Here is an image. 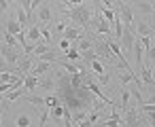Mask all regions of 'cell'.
<instances>
[{
	"label": "cell",
	"instance_id": "cell-1",
	"mask_svg": "<svg viewBox=\"0 0 155 127\" xmlns=\"http://www.w3.org/2000/svg\"><path fill=\"white\" fill-rule=\"evenodd\" d=\"M64 13H66L72 21H77V24H79V28H85V30L89 28L91 11H89L87 7H79V5H77V7H72V9H66Z\"/></svg>",
	"mask_w": 155,
	"mask_h": 127
},
{
	"label": "cell",
	"instance_id": "cell-2",
	"mask_svg": "<svg viewBox=\"0 0 155 127\" xmlns=\"http://www.w3.org/2000/svg\"><path fill=\"white\" fill-rule=\"evenodd\" d=\"M0 51H2V57H5V62H7V66H17L24 57H26V53H24V49L21 51H17V47H11V45H0Z\"/></svg>",
	"mask_w": 155,
	"mask_h": 127
},
{
	"label": "cell",
	"instance_id": "cell-3",
	"mask_svg": "<svg viewBox=\"0 0 155 127\" xmlns=\"http://www.w3.org/2000/svg\"><path fill=\"white\" fill-rule=\"evenodd\" d=\"M89 28H94L98 34L102 36H110V21L104 19L102 15H96L94 19H89Z\"/></svg>",
	"mask_w": 155,
	"mask_h": 127
},
{
	"label": "cell",
	"instance_id": "cell-4",
	"mask_svg": "<svg viewBox=\"0 0 155 127\" xmlns=\"http://www.w3.org/2000/svg\"><path fill=\"white\" fill-rule=\"evenodd\" d=\"M94 51H96L98 59H115V53L110 51V47H108V43H106V36L94 43Z\"/></svg>",
	"mask_w": 155,
	"mask_h": 127
},
{
	"label": "cell",
	"instance_id": "cell-5",
	"mask_svg": "<svg viewBox=\"0 0 155 127\" xmlns=\"http://www.w3.org/2000/svg\"><path fill=\"white\" fill-rule=\"evenodd\" d=\"M51 64H53V62L38 59V62H36V66H32V68H30V72H32V74H36V76H45V74L51 70Z\"/></svg>",
	"mask_w": 155,
	"mask_h": 127
},
{
	"label": "cell",
	"instance_id": "cell-6",
	"mask_svg": "<svg viewBox=\"0 0 155 127\" xmlns=\"http://www.w3.org/2000/svg\"><path fill=\"white\" fill-rule=\"evenodd\" d=\"M38 81H41V76L28 72V74L24 76V89H26V91H34V89L38 87Z\"/></svg>",
	"mask_w": 155,
	"mask_h": 127
},
{
	"label": "cell",
	"instance_id": "cell-7",
	"mask_svg": "<svg viewBox=\"0 0 155 127\" xmlns=\"http://www.w3.org/2000/svg\"><path fill=\"white\" fill-rule=\"evenodd\" d=\"M38 21H41V26H45V24L51 21V9H49V5H38Z\"/></svg>",
	"mask_w": 155,
	"mask_h": 127
},
{
	"label": "cell",
	"instance_id": "cell-8",
	"mask_svg": "<svg viewBox=\"0 0 155 127\" xmlns=\"http://www.w3.org/2000/svg\"><path fill=\"white\" fill-rule=\"evenodd\" d=\"M123 123L125 125H140V114L136 112V108H127V112L123 116Z\"/></svg>",
	"mask_w": 155,
	"mask_h": 127
},
{
	"label": "cell",
	"instance_id": "cell-9",
	"mask_svg": "<svg viewBox=\"0 0 155 127\" xmlns=\"http://www.w3.org/2000/svg\"><path fill=\"white\" fill-rule=\"evenodd\" d=\"M132 30L136 32V36H151V26L147 21H136Z\"/></svg>",
	"mask_w": 155,
	"mask_h": 127
},
{
	"label": "cell",
	"instance_id": "cell-10",
	"mask_svg": "<svg viewBox=\"0 0 155 127\" xmlns=\"http://www.w3.org/2000/svg\"><path fill=\"white\" fill-rule=\"evenodd\" d=\"M26 38L32 43V47L41 40V26H30L28 28V32H26Z\"/></svg>",
	"mask_w": 155,
	"mask_h": 127
},
{
	"label": "cell",
	"instance_id": "cell-11",
	"mask_svg": "<svg viewBox=\"0 0 155 127\" xmlns=\"http://www.w3.org/2000/svg\"><path fill=\"white\" fill-rule=\"evenodd\" d=\"M130 100H132V93H130V89L125 87V85H121V110H127L130 108Z\"/></svg>",
	"mask_w": 155,
	"mask_h": 127
},
{
	"label": "cell",
	"instance_id": "cell-12",
	"mask_svg": "<svg viewBox=\"0 0 155 127\" xmlns=\"http://www.w3.org/2000/svg\"><path fill=\"white\" fill-rule=\"evenodd\" d=\"M64 38H68L70 43H77L81 38V28H66L64 30Z\"/></svg>",
	"mask_w": 155,
	"mask_h": 127
},
{
	"label": "cell",
	"instance_id": "cell-13",
	"mask_svg": "<svg viewBox=\"0 0 155 127\" xmlns=\"http://www.w3.org/2000/svg\"><path fill=\"white\" fill-rule=\"evenodd\" d=\"M91 47H94V40H91V38L81 36V38L77 40V49H79V53H83V51H87V49H91Z\"/></svg>",
	"mask_w": 155,
	"mask_h": 127
},
{
	"label": "cell",
	"instance_id": "cell-14",
	"mask_svg": "<svg viewBox=\"0 0 155 127\" xmlns=\"http://www.w3.org/2000/svg\"><path fill=\"white\" fill-rule=\"evenodd\" d=\"M17 21L21 24V28H26V26L30 24V15H28V11H26L24 7H19V9H17Z\"/></svg>",
	"mask_w": 155,
	"mask_h": 127
},
{
	"label": "cell",
	"instance_id": "cell-15",
	"mask_svg": "<svg viewBox=\"0 0 155 127\" xmlns=\"http://www.w3.org/2000/svg\"><path fill=\"white\" fill-rule=\"evenodd\" d=\"M19 76L15 74V72H7V70H0V83H13V81H17Z\"/></svg>",
	"mask_w": 155,
	"mask_h": 127
},
{
	"label": "cell",
	"instance_id": "cell-16",
	"mask_svg": "<svg viewBox=\"0 0 155 127\" xmlns=\"http://www.w3.org/2000/svg\"><path fill=\"white\" fill-rule=\"evenodd\" d=\"M7 32H11V34H17L19 30H21V24L17 21V19H9L7 21V28H5Z\"/></svg>",
	"mask_w": 155,
	"mask_h": 127
},
{
	"label": "cell",
	"instance_id": "cell-17",
	"mask_svg": "<svg viewBox=\"0 0 155 127\" xmlns=\"http://www.w3.org/2000/svg\"><path fill=\"white\" fill-rule=\"evenodd\" d=\"M87 66H89V68H91V70H94L96 74H104V72H106V70H104V66L100 64V59H98V57H96V59H91V62H89Z\"/></svg>",
	"mask_w": 155,
	"mask_h": 127
},
{
	"label": "cell",
	"instance_id": "cell-18",
	"mask_svg": "<svg viewBox=\"0 0 155 127\" xmlns=\"http://www.w3.org/2000/svg\"><path fill=\"white\" fill-rule=\"evenodd\" d=\"M49 49H51V45H47V43H36L34 49H32V53H34V55H41V53H45V51H49Z\"/></svg>",
	"mask_w": 155,
	"mask_h": 127
},
{
	"label": "cell",
	"instance_id": "cell-19",
	"mask_svg": "<svg viewBox=\"0 0 155 127\" xmlns=\"http://www.w3.org/2000/svg\"><path fill=\"white\" fill-rule=\"evenodd\" d=\"M15 125H19V127H28V125H32V119H30L28 114H19V116L15 119Z\"/></svg>",
	"mask_w": 155,
	"mask_h": 127
},
{
	"label": "cell",
	"instance_id": "cell-20",
	"mask_svg": "<svg viewBox=\"0 0 155 127\" xmlns=\"http://www.w3.org/2000/svg\"><path fill=\"white\" fill-rule=\"evenodd\" d=\"M136 9L142 11V13H155V7L149 5V2H136Z\"/></svg>",
	"mask_w": 155,
	"mask_h": 127
},
{
	"label": "cell",
	"instance_id": "cell-21",
	"mask_svg": "<svg viewBox=\"0 0 155 127\" xmlns=\"http://www.w3.org/2000/svg\"><path fill=\"white\" fill-rule=\"evenodd\" d=\"M100 15H102L104 19H108L110 24H113V19H115V11H113V9H108V7H104V9L100 11Z\"/></svg>",
	"mask_w": 155,
	"mask_h": 127
},
{
	"label": "cell",
	"instance_id": "cell-22",
	"mask_svg": "<svg viewBox=\"0 0 155 127\" xmlns=\"http://www.w3.org/2000/svg\"><path fill=\"white\" fill-rule=\"evenodd\" d=\"M5 43H7V45H11V47H17V36L5 30Z\"/></svg>",
	"mask_w": 155,
	"mask_h": 127
},
{
	"label": "cell",
	"instance_id": "cell-23",
	"mask_svg": "<svg viewBox=\"0 0 155 127\" xmlns=\"http://www.w3.org/2000/svg\"><path fill=\"white\" fill-rule=\"evenodd\" d=\"M55 104H60V97H58L55 93H53V95H47V97H45V106H47V108H53Z\"/></svg>",
	"mask_w": 155,
	"mask_h": 127
},
{
	"label": "cell",
	"instance_id": "cell-24",
	"mask_svg": "<svg viewBox=\"0 0 155 127\" xmlns=\"http://www.w3.org/2000/svg\"><path fill=\"white\" fill-rule=\"evenodd\" d=\"M26 100L30 104H36V106H45V97H38V95H26Z\"/></svg>",
	"mask_w": 155,
	"mask_h": 127
},
{
	"label": "cell",
	"instance_id": "cell-25",
	"mask_svg": "<svg viewBox=\"0 0 155 127\" xmlns=\"http://www.w3.org/2000/svg\"><path fill=\"white\" fill-rule=\"evenodd\" d=\"M60 49H62V51H68V49H70V40L62 36V40H60Z\"/></svg>",
	"mask_w": 155,
	"mask_h": 127
},
{
	"label": "cell",
	"instance_id": "cell-26",
	"mask_svg": "<svg viewBox=\"0 0 155 127\" xmlns=\"http://www.w3.org/2000/svg\"><path fill=\"white\" fill-rule=\"evenodd\" d=\"M147 55H149V59H151V64L155 62V45H151V49L147 51Z\"/></svg>",
	"mask_w": 155,
	"mask_h": 127
},
{
	"label": "cell",
	"instance_id": "cell-27",
	"mask_svg": "<svg viewBox=\"0 0 155 127\" xmlns=\"http://www.w3.org/2000/svg\"><path fill=\"white\" fill-rule=\"evenodd\" d=\"M81 2H85V0H66L68 9H72V7H77V5H81Z\"/></svg>",
	"mask_w": 155,
	"mask_h": 127
},
{
	"label": "cell",
	"instance_id": "cell-28",
	"mask_svg": "<svg viewBox=\"0 0 155 127\" xmlns=\"http://www.w3.org/2000/svg\"><path fill=\"white\" fill-rule=\"evenodd\" d=\"M98 81H100L102 85H106V83H108V74H106V72H104V74H98Z\"/></svg>",
	"mask_w": 155,
	"mask_h": 127
},
{
	"label": "cell",
	"instance_id": "cell-29",
	"mask_svg": "<svg viewBox=\"0 0 155 127\" xmlns=\"http://www.w3.org/2000/svg\"><path fill=\"white\" fill-rule=\"evenodd\" d=\"M55 30L64 34V30H66V24H64V21H58V26H55Z\"/></svg>",
	"mask_w": 155,
	"mask_h": 127
},
{
	"label": "cell",
	"instance_id": "cell-30",
	"mask_svg": "<svg viewBox=\"0 0 155 127\" xmlns=\"http://www.w3.org/2000/svg\"><path fill=\"white\" fill-rule=\"evenodd\" d=\"M7 11V0H0V13Z\"/></svg>",
	"mask_w": 155,
	"mask_h": 127
},
{
	"label": "cell",
	"instance_id": "cell-31",
	"mask_svg": "<svg viewBox=\"0 0 155 127\" xmlns=\"http://www.w3.org/2000/svg\"><path fill=\"white\" fill-rule=\"evenodd\" d=\"M151 36H153V38H155V26H153V28H151Z\"/></svg>",
	"mask_w": 155,
	"mask_h": 127
},
{
	"label": "cell",
	"instance_id": "cell-32",
	"mask_svg": "<svg viewBox=\"0 0 155 127\" xmlns=\"http://www.w3.org/2000/svg\"><path fill=\"white\" fill-rule=\"evenodd\" d=\"M121 2H125V5H132V2H134V0H121Z\"/></svg>",
	"mask_w": 155,
	"mask_h": 127
},
{
	"label": "cell",
	"instance_id": "cell-33",
	"mask_svg": "<svg viewBox=\"0 0 155 127\" xmlns=\"http://www.w3.org/2000/svg\"><path fill=\"white\" fill-rule=\"evenodd\" d=\"M0 123H2V114H0Z\"/></svg>",
	"mask_w": 155,
	"mask_h": 127
},
{
	"label": "cell",
	"instance_id": "cell-34",
	"mask_svg": "<svg viewBox=\"0 0 155 127\" xmlns=\"http://www.w3.org/2000/svg\"><path fill=\"white\" fill-rule=\"evenodd\" d=\"M153 70H155V62H153Z\"/></svg>",
	"mask_w": 155,
	"mask_h": 127
},
{
	"label": "cell",
	"instance_id": "cell-35",
	"mask_svg": "<svg viewBox=\"0 0 155 127\" xmlns=\"http://www.w3.org/2000/svg\"><path fill=\"white\" fill-rule=\"evenodd\" d=\"M15 2H17V0H15Z\"/></svg>",
	"mask_w": 155,
	"mask_h": 127
}]
</instances>
